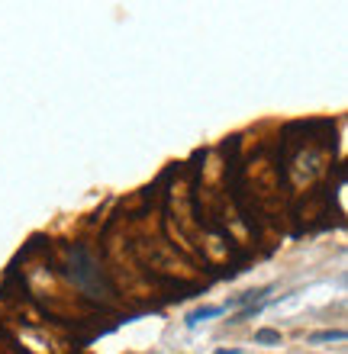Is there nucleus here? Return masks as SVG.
<instances>
[{
    "instance_id": "20e7f679",
    "label": "nucleus",
    "mask_w": 348,
    "mask_h": 354,
    "mask_svg": "<svg viewBox=\"0 0 348 354\" xmlns=\"http://www.w3.org/2000/svg\"><path fill=\"white\" fill-rule=\"evenodd\" d=\"M217 354H239V348H223V351H217Z\"/></svg>"
},
{
    "instance_id": "7ed1b4c3",
    "label": "nucleus",
    "mask_w": 348,
    "mask_h": 354,
    "mask_svg": "<svg viewBox=\"0 0 348 354\" xmlns=\"http://www.w3.org/2000/svg\"><path fill=\"white\" fill-rule=\"evenodd\" d=\"M255 342H262V345H271V342H281V332H274V328H262Z\"/></svg>"
},
{
    "instance_id": "f257e3e1",
    "label": "nucleus",
    "mask_w": 348,
    "mask_h": 354,
    "mask_svg": "<svg viewBox=\"0 0 348 354\" xmlns=\"http://www.w3.org/2000/svg\"><path fill=\"white\" fill-rule=\"evenodd\" d=\"M226 313V306L223 303H217V306H200V309H194L187 316V328H197L200 322H207V319H217V316H223Z\"/></svg>"
},
{
    "instance_id": "f03ea898",
    "label": "nucleus",
    "mask_w": 348,
    "mask_h": 354,
    "mask_svg": "<svg viewBox=\"0 0 348 354\" xmlns=\"http://www.w3.org/2000/svg\"><path fill=\"white\" fill-rule=\"evenodd\" d=\"M342 338H345L342 328H329V332H313L310 342H342Z\"/></svg>"
}]
</instances>
